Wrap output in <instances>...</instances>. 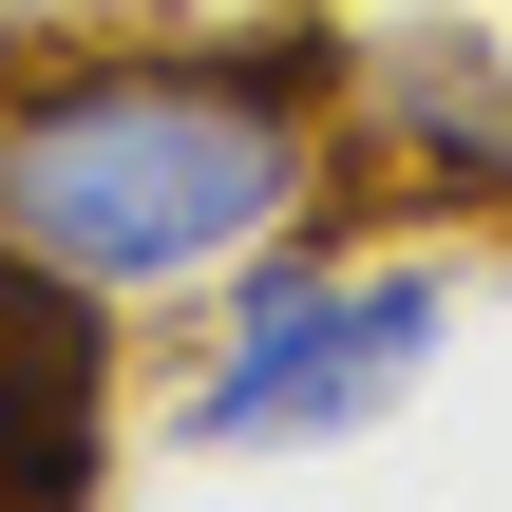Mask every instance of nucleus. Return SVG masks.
Returning <instances> with one entry per match:
<instances>
[{
    "label": "nucleus",
    "mask_w": 512,
    "mask_h": 512,
    "mask_svg": "<svg viewBox=\"0 0 512 512\" xmlns=\"http://www.w3.org/2000/svg\"><path fill=\"white\" fill-rule=\"evenodd\" d=\"M228 285H247V304H228V342L190 361L171 456H342V437L399 418L418 361L456 342V266H437V247L342 266V247L304 228V247H247Z\"/></svg>",
    "instance_id": "2"
},
{
    "label": "nucleus",
    "mask_w": 512,
    "mask_h": 512,
    "mask_svg": "<svg viewBox=\"0 0 512 512\" xmlns=\"http://www.w3.org/2000/svg\"><path fill=\"white\" fill-rule=\"evenodd\" d=\"M342 171V38L209 19V38H76L0 76V247L95 304H190L285 247Z\"/></svg>",
    "instance_id": "1"
},
{
    "label": "nucleus",
    "mask_w": 512,
    "mask_h": 512,
    "mask_svg": "<svg viewBox=\"0 0 512 512\" xmlns=\"http://www.w3.org/2000/svg\"><path fill=\"white\" fill-rule=\"evenodd\" d=\"M114 475V304L0 247V512H95Z\"/></svg>",
    "instance_id": "3"
}]
</instances>
